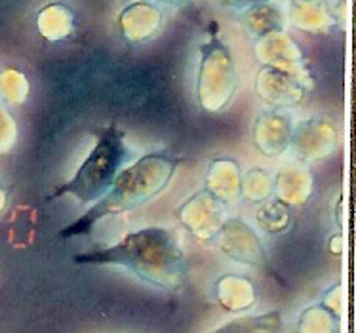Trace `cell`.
Returning <instances> with one entry per match:
<instances>
[{
	"instance_id": "1",
	"label": "cell",
	"mask_w": 356,
	"mask_h": 333,
	"mask_svg": "<svg viewBox=\"0 0 356 333\" xmlns=\"http://www.w3.org/2000/svg\"><path fill=\"white\" fill-rule=\"evenodd\" d=\"M76 263L118 265L130 268L147 282L175 290L185 278V257L177 240L168 229H141L118 244L92 254L74 255Z\"/></svg>"
},
{
	"instance_id": "2",
	"label": "cell",
	"mask_w": 356,
	"mask_h": 333,
	"mask_svg": "<svg viewBox=\"0 0 356 333\" xmlns=\"http://www.w3.org/2000/svg\"><path fill=\"white\" fill-rule=\"evenodd\" d=\"M179 162L181 160L172 159L168 154H145L136 164L118 172L115 181L111 183L102 198H97L94 208H90L86 216L76 223L69 225L63 231V236L84 234L103 218L124 213L149 202L162 188L168 187Z\"/></svg>"
},
{
	"instance_id": "3",
	"label": "cell",
	"mask_w": 356,
	"mask_h": 333,
	"mask_svg": "<svg viewBox=\"0 0 356 333\" xmlns=\"http://www.w3.org/2000/svg\"><path fill=\"white\" fill-rule=\"evenodd\" d=\"M124 160L126 145L122 131H118L115 126H109L99 131L94 151L88 154L73 179L59 187L51 198L73 196L82 204L102 198L105 190L111 187V183L115 181Z\"/></svg>"
},
{
	"instance_id": "4",
	"label": "cell",
	"mask_w": 356,
	"mask_h": 333,
	"mask_svg": "<svg viewBox=\"0 0 356 333\" xmlns=\"http://www.w3.org/2000/svg\"><path fill=\"white\" fill-rule=\"evenodd\" d=\"M200 73L213 74V84H210L200 94V101L210 97L211 101L208 103V111H219L225 103H229L236 90V73L229 50L223 44L211 40L208 46H204Z\"/></svg>"
},
{
	"instance_id": "5",
	"label": "cell",
	"mask_w": 356,
	"mask_h": 333,
	"mask_svg": "<svg viewBox=\"0 0 356 333\" xmlns=\"http://www.w3.org/2000/svg\"><path fill=\"white\" fill-rule=\"evenodd\" d=\"M225 4H229V6H252V4H261V2H267V0H223Z\"/></svg>"
},
{
	"instance_id": "6",
	"label": "cell",
	"mask_w": 356,
	"mask_h": 333,
	"mask_svg": "<svg viewBox=\"0 0 356 333\" xmlns=\"http://www.w3.org/2000/svg\"><path fill=\"white\" fill-rule=\"evenodd\" d=\"M162 4H174V6H181V4H185L187 0H160Z\"/></svg>"
}]
</instances>
